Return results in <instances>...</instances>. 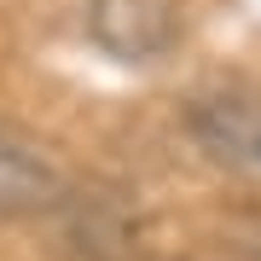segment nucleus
Wrapping results in <instances>:
<instances>
[{"instance_id":"obj_1","label":"nucleus","mask_w":261,"mask_h":261,"mask_svg":"<svg viewBox=\"0 0 261 261\" xmlns=\"http://www.w3.org/2000/svg\"><path fill=\"white\" fill-rule=\"evenodd\" d=\"M75 18H82V35L116 64H157L186 35L174 0H82Z\"/></svg>"},{"instance_id":"obj_2","label":"nucleus","mask_w":261,"mask_h":261,"mask_svg":"<svg viewBox=\"0 0 261 261\" xmlns=\"http://www.w3.org/2000/svg\"><path fill=\"white\" fill-rule=\"evenodd\" d=\"M186 134L215 168L261 180V93L255 87H209L186 105Z\"/></svg>"},{"instance_id":"obj_3","label":"nucleus","mask_w":261,"mask_h":261,"mask_svg":"<svg viewBox=\"0 0 261 261\" xmlns=\"http://www.w3.org/2000/svg\"><path fill=\"white\" fill-rule=\"evenodd\" d=\"M47 226L70 261H134L140 250V215L128 209L122 192L105 186H70L64 203L47 215Z\"/></svg>"},{"instance_id":"obj_4","label":"nucleus","mask_w":261,"mask_h":261,"mask_svg":"<svg viewBox=\"0 0 261 261\" xmlns=\"http://www.w3.org/2000/svg\"><path fill=\"white\" fill-rule=\"evenodd\" d=\"M70 186V168L35 134L0 122V221H47Z\"/></svg>"}]
</instances>
